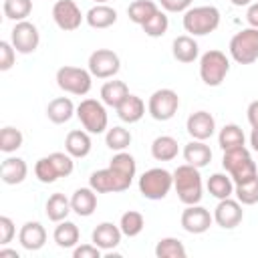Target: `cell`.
<instances>
[{
	"instance_id": "b9f144b4",
	"label": "cell",
	"mask_w": 258,
	"mask_h": 258,
	"mask_svg": "<svg viewBox=\"0 0 258 258\" xmlns=\"http://www.w3.org/2000/svg\"><path fill=\"white\" fill-rule=\"evenodd\" d=\"M34 175H36V179L42 181V183H52V181H56V179L60 177L58 171H56V167H54V163L50 161V157H40V159L36 161V165H34Z\"/></svg>"
},
{
	"instance_id": "277c9868",
	"label": "cell",
	"mask_w": 258,
	"mask_h": 258,
	"mask_svg": "<svg viewBox=\"0 0 258 258\" xmlns=\"http://www.w3.org/2000/svg\"><path fill=\"white\" fill-rule=\"evenodd\" d=\"M173 185V173L163 167L147 169L139 177V191L147 200H163Z\"/></svg>"
},
{
	"instance_id": "bcb514c9",
	"label": "cell",
	"mask_w": 258,
	"mask_h": 258,
	"mask_svg": "<svg viewBox=\"0 0 258 258\" xmlns=\"http://www.w3.org/2000/svg\"><path fill=\"white\" fill-rule=\"evenodd\" d=\"M73 256L75 258H101V248L95 244H83V246L75 248Z\"/></svg>"
},
{
	"instance_id": "ee69618b",
	"label": "cell",
	"mask_w": 258,
	"mask_h": 258,
	"mask_svg": "<svg viewBox=\"0 0 258 258\" xmlns=\"http://www.w3.org/2000/svg\"><path fill=\"white\" fill-rule=\"evenodd\" d=\"M14 46H12V42H6V40H2L0 42V71H8L12 64H14Z\"/></svg>"
},
{
	"instance_id": "7a4b0ae2",
	"label": "cell",
	"mask_w": 258,
	"mask_h": 258,
	"mask_svg": "<svg viewBox=\"0 0 258 258\" xmlns=\"http://www.w3.org/2000/svg\"><path fill=\"white\" fill-rule=\"evenodd\" d=\"M222 165L230 173V177H232L234 183H244V181H248V179H252V177L258 175V167L252 161L250 151L244 145L224 151Z\"/></svg>"
},
{
	"instance_id": "603a6c76",
	"label": "cell",
	"mask_w": 258,
	"mask_h": 258,
	"mask_svg": "<svg viewBox=\"0 0 258 258\" xmlns=\"http://www.w3.org/2000/svg\"><path fill=\"white\" fill-rule=\"evenodd\" d=\"M64 149L73 157H87L91 153V137L87 131L75 129L64 139Z\"/></svg>"
},
{
	"instance_id": "8fae6325",
	"label": "cell",
	"mask_w": 258,
	"mask_h": 258,
	"mask_svg": "<svg viewBox=\"0 0 258 258\" xmlns=\"http://www.w3.org/2000/svg\"><path fill=\"white\" fill-rule=\"evenodd\" d=\"M38 40H40L38 28H36L32 22H28V20L16 22V26H14L12 32H10V42H12V46L16 48V52H22V54L34 52L36 46H38Z\"/></svg>"
},
{
	"instance_id": "5bb4252c",
	"label": "cell",
	"mask_w": 258,
	"mask_h": 258,
	"mask_svg": "<svg viewBox=\"0 0 258 258\" xmlns=\"http://www.w3.org/2000/svg\"><path fill=\"white\" fill-rule=\"evenodd\" d=\"M242 216H244V212H242L240 202H236V200H232V198L220 200V204H218L216 210H214V220H216V224H218L220 228H224V230L236 228V226L242 222Z\"/></svg>"
},
{
	"instance_id": "74e56055",
	"label": "cell",
	"mask_w": 258,
	"mask_h": 258,
	"mask_svg": "<svg viewBox=\"0 0 258 258\" xmlns=\"http://www.w3.org/2000/svg\"><path fill=\"white\" fill-rule=\"evenodd\" d=\"M234 194H236L238 202L244 204V206L256 204L258 202V175L248 179V181H244V183H236Z\"/></svg>"
},
{
	"instance_id": "d6986e66",
	"label": "cell",
	"mask_w": 258,
	"mask_h": 258,
	"mask_svg": "<svg viewBox=\"0 0 258 258\" xmlns=\"http://www.w3.org/2000/svg\"><path fill=\"white\" fill-rule=\"evenodd\" d=\"M28 173V165L24 159L20 157H6L2 161V167H0V177L4 183L8 185H16V183H22L24 177Z\"/></svg>"
},
{
	"instance_id": "9a60e30c",
	"label": "cell",
	"mask_w": 258,
	"mask_h": 258,
	"mask_svg": "<svg viewBox=\"0 0 258 258\" xmlns=\"http://www.w3.org/2000/svg\"><path fill=\"white\" fill-rule=\"evenodd\" d=\"M109 167H111V171L115 173V179H117V183H119V191L129 189V185H131V181H133V177H135V169H137L133 155H129V153H125V151H119V153L111 159Z\"/></svg>"
},
{
	"instance_id": "1f68e13d",
	"label": "cell",
	"mask_w": 258,
	"mask_h": 258,
	"mask_svg": "<svg viewBox=\"0 0 258 258\" xmlns=\"http://www.w3.org/2000/svg\"><path fill=\"white\" fill-rule=\"evenodd\" d=\"M155 12H157V6H155V2H151V0H135V2H131L129 8H127L129 20L135 22V24H139V26H143Z\"/></svg>"
},
{
	"instance_id": "d4e9b609",
	"label": "cell",
	"mask_w": 258,
	"mask_h": 258,
	"mask_svg": "<svg viewBox=\"0 0 258 258\" xmlns=\"http://www.w3.org/2000/svg\"><path fill=\"white\" fill-rule=\"evenodd\" d=\"M129 97V89L123 81H107L103 87H101V101L107 105V107H119L125 99Z\"/></svg>"
},
{
	"instance_id": "8992f818",
	"label": "cell",
	"mask_w": 258,
	"mask_h": 258,
	"mask_svg": "<svg viewBox=\"0 0 258 258\" xmlns=\"http://www.w3.org/2000/svg\"><path fill=\"white\" fill-rule=\"evenodd\" d=\"M230 71V60L222 50H208L200 58V77L208 87H218Z\"/></svg>"
},
{
	"instance_id": "7dc6e473",
	"label": "cell",
	"mask_w": 258,
	"mask_h": 258,
	"mask_svg": "<svg viewBox=\"0 0 258 258\" xmlns=\"http://www.w3.org/2000/svg\"><path fill=\"white\" fill-rule=\"evenodd\" d=\"M159 2H161V8L167 12H183L191 6L194 0H159Z\"/></svg>"
},
{
	"instance_id": "4dcf8cb0",
	"label": "cell",
	"mask_w": 258,
	"mask_h": 258,
	"mask_svg": "<svg viewBox=\"0 0 258 258\" xmlns=\"http://www.w3.org/2000/svg\"><path fill=\"white\" fill-rule=\"evenodd\" d=\"M79 236H81V234H79L77 224L67 222V220L58 222V226L54 228V234H52L56 246H60V248H73V246H77Z\"/></svg>"
},
{
	"instance_id": "d590c367",
	"label": "cell",
	"mask_w": 258,
	"mask_h": 258,
	"mask_svg": "<svg viewBox=\"0 0 258 258\" xmlns=\"http://www.w3.org/2000/svg\"><path fill=\"white\" fill-rule=\"evenodd\" d=\"M143 226H145V220H143V216H141L139 212H135V210L125 212V214L121 216V222H119L121 232H123L125 236H129V238H133V236L141 234Z\"/></svg>"
},
{
	"instance_id": "44dd1931",
	"label": "cell",
	"mask_w": 258,
	"mask_h": 258,
	"mask_svg": "<svg viewBox=\"0 0 258 258\" xmlns=\"http://www.w3.org/2000/svg\"><path fill=\"white\" fill-rule=\"evenodd\" d=\"M75 113H77V109H75V105H73V101L69 97H56L46 107V117L56 125L67 123Z\"/></svg>"
},
{
	"instance_id": "c3c4849f",
	"label": "cell",
	"mask_w": 258,
	"mask_h": 258,
	"mask_svg": "<svg viewBox=\"0 0 258 258\" xmlns=\"http://www.w3.org/2000/svg\"><path fill=\"white\" fill-rule=\"evenodd\" d=\"M248 121H250V125H252V129H258V101H252L250 105H248Z\"/></svg>"
},
{
	"instance_id": "7bdbcfd3",
	"label": "cell",
	"mask_w": 258,
	"mask_h": 258,
	"mask_svg": "<svg viewBox=\"0 0 258 258\" xmlns=\"http://www.w3.org/2000/svg\"><path fill=\"white\" fill-rule=\"evenodd\" d=\"M48 157H50V161L54 163V167H56V171H58L60 177H67V175L73 173V155L54 151V153H50Z\"/></svg>"
},
{
	"instance_id": "3957f363",
	"label": "cell",
	"mask_w": 258,
	"mask_h": 258,
	"mask_svg": "<svg viewBox=\"0 0 258 258\" xmlns=\"http://www.w3.org/2000/svg\"><path fill=\"white\" fill-rule=\"evenodd\" d=\"M220 26V10L216 6L187 8L183 14V28L194 36H206Z\"/></svg>"
},
{
	"instance_id": "816d5d0a",
	"label": "cell",
	"mask_w": 258,
	"mask_h": 258,
	"mask_svg": "<svg viewBox=\"0 0 258 258\" xmlns=\"http://www.w3.org/2000/svg\"><path fill=\"white\" fill-rule=\"evenodd\" d=\"M2 256H12V258H18V252L16 250H8V248H2L0 250V258Z\"/></svg>"
},
{
	"instance_id": "6da1fadb",
	"label": "cell",
	"mask_w": 258,
	"mask_h": 258,
	"mask_svg": "<svg viewBox=\"0 0 258 258\" xmlns=\"http://www.w3.org/2000/svg\"><path fill=\"white\" fill-rule=\"evenodd\" d=\"M173 187L177 191V198L181 204L185 206H194V204H200L202 200V175H200V169L185 163V165H179L175 171H173Z\"/></svg>"
},
{
	"instance_id": "4316f807",
	"label": "cell",
	"mask_w": 258,
	"mask_h": 258,
	"mask_svg": "<svg viewBox=\"0 0 258 258\" xmlns=\"http://www.w3.org/2000/svg\"><path fill=\"white\" fill-rule=\"evenodd\" d=\"M171 48H173V58L179 60V62H194L198 58V52H200L198 42L191 36H187V34L177 36L173 40V46Z\"/></svg>"
},
{
	"instance_id": "e0dca14e",
	"label": "cell",
	"mask_w": 258,
	"mask_h": 258,
	"mask_svg": "<svg viewBox=\"0 0 258 258\" xmlns=\"http://www.w3.org/2000/svg\"><path fill=\"white\" fill-rule=\"evenodd\" d=\"M121 234H123V232H121L119 226H115V224H111V222H103V224H99V226L93 230L91 240H93V244L99 246L101 250H113V248L119 246Z\"/></svg>"
},
{
	"instance_id": "ba28073f",
	"label": "cell",
	"mask_w": 258,
	"mask_h": 258,
	"mask_svg": "<svg viewBox=\"0 0 258 258\" xmlns=\"http://www.w3.org/2000/svg\"><path fill=\"white\" fill-rule=\"evenodd\" d=\"M77 117L89 133H103L107 129V111L97 99H85L77 107Z\"/></svg>"
},
{
	"instance_id": "f546056e",
	"label": "cell",
	"mask_w": 258,
	"mask_h": 258,
	"mask_svg": "<svg viewBox=\"0 0 258 258\" xmlns=\"http://www.w3.org/2000/svg\"><path fill=\"white\" fill-rule=\"evenodd\" d=\"M71 200H67L64 194H52L48 200H46V216L48 220L52 222H62L67 220L69 212H71Z\"/></svg>"
},
{
	"instance_id": "9c48e42d",
	"label": "cell",
	"mask_w": 258,
	"mask_h": 258,
	"mask_svg": "<svg viewBox=\"0 0 258 258\" xmlns=\"http://www.w3.org/2000/svg\"><path fill=\"white\" fill-rule=\"evenodd\" d=\"M177 107H179V97L171 89H157L147 103L149 115L155 121H169L177 113Z\"/></svg>"
},
{
	"instance_id": "7402d4cb",
	"label": "cell",
	"mask_w": 258,
	"mask_h": 258,
	"mask_svg": "<svg viewBox=\"0 0 258 258\" xmlns=\"http://www.w3.org/2000/svg\"><path fill=\"white\" fill-rule=\"evenodd\" d=\"M183 159L189 163V165H194V167H206L210 161H212V149L204 143V141H198V139H194V141H189L185 147H183Z\"/></svg>"
},
{
	"instance_id": "e575fe53",
	"label": "cell",
	"mask_w": 258,
	"mask_h": 258,
	"mask_svg": "<svg viewBox=\"0 0 258 258\" xmlns=\"http://www.w3.org/2000/svg\"><path fill=\"white\" fill-rule=\"evenodd\" d=\"M185 246L177 238H161L155 246L157 258H185Z\"/></svg>"
},
{
	"instance_id": "f35d334b",
	"label": "cell",
	"mask_w": 258,
	"mask_h": 258,
	"mask_svg": "<svg viewBox=\"0 0 258 258\" xmlns=\"http://www.w3.org/2000/svg\"><path fill=\"white\" fill-rule=\"evenodd\" d=\"M105 143H107V147L113 149V151H123V149H127L129 143H131V133H129L125 127H119V125H117V127H113V129L107 131Z\"/></svg>"
},
{
	"instance_id": "db71d44e",
	"label": "cell",
	"mask_w": 258,
	"mask_h": 258,
	"mask_svg": "<svg viewBox=\"0 0 258 258\" xmlns=\"http://www.w3.org/2000/svg\"><path fill=\"white\" fill-rule=\"evenodd\" d=\"M97 4H105V2H109V0H95Z\"/></svg>"
},
{
	"instance_id": "f1b7e54d",
	"label": "cell",
	"mask_w": 258,
	"mask_h": 258,
	"mask_svg": "<svg viewBox=\"0 0 258 258\" xmlns=\"http://www.w3.org/2000/svg\"><path fill=\"white\" fill-rule=\"evenodd\" d=\"M89 185L97 191V194H109V191H119V183L115 179V173L111 171V167L107 169H99L93 171L89 177Z\"/></svg>"
},
{
	"instance_id": "4fadbf2b",
	"label": "cell",
	"mask_w": 258,
	"mask_h": 258,
	"mask_svg": "<svg viewBox=\"0 0 258 258\" xmlns=\"http://www.w3.org/2000/svg\"><path fill=\"white\" fill-rule=\"evenodd\" d=\"M212 222H214V216H210V212L198 204L187 206L181 214V226L189 234H204L206 230H210Z\"/></svg>"
},
{
	"instance_id": "ffe728a7",
	"label": "cell",
	"mask_w": 258,
	"mask_h": 258,
	"mask_svg": "<svg viewBox=\"0 0 258 258\" xmlns=\"http://www.w3.org/2000/svg\"><path fill=\"white\" fill-rule=\"evenodd\" d=\"M71 208H73V212H75L77 216H83V218L91 216V214L95 212V208H97L95 189H93L91 185L77 189V191L73 194V198H71Z\"/></svg>"
},
{
	"instance_id": "f6af8a7d",
	"label": "cell",
	"mask_w": 258,
	"mask_h": 258,
	"mask_svg": "<svg viewBox=\"0 0 258 258\" xmlns=\"http://www.w3.org/2000/svg\"><path fill=\"white\" fill-rule=\"evenodd\" d=\"M14 236V224L8 216L0 218V246H6Z\"/></svg>"
},
{
	"instance_id": "cb8c5ba5",
	"label": "cell",
	"mask_w": 258,
	"mask_h": 258,
	"mask_svg": "<svg viewBox=\"0 0 258 258\" xmlns=\"http://www.w3.org/2000/svg\"><path fill=\"white\" fill-rule=\"evenodd\" d=\"M85 20L91 28H109L117 22V12L107 4H97L87 12Z\"/></svg>"
},
{
	"instance_id": "30bf717a",
	"label": "cell",
	"mask_w": 258,
	"mask_h": 258,
	"mask_svg": "<svg viewBox=\"0 0 258 258\" xmlns=\"http://www.w3.org/2000/svg\"><path fill=\"white\" fill-rule=\"evenodd\" d=\"M119 67H121V60H119L117 52H113L109 48H97L89 56V73L97 79L115 77L119 73Z\"/></svg>"
},
{
	"instance_id": "60d3db41",
	"label": "cell",
	"mask_w": 258,
	"mask_h": 258,
	"mask_svg": "<svg viewBox=\"0 0 258 258\" xmlns=\"http://www.w3.org/2000/svg\"><path fill=\"white\" fill-rule=\"evenodd\" d=\"M22 133H20V129H16V127H4L2 131H0V151H4V153H12V151H16L18 147H22Z\"/></svg>"
},
{
	"instance_id": "83f0119b",
	"label": "cell",
	"mask_w": 258,
	"mask_h": 258,
	"mask_svg": "<svg viewBox=\"0 0 258 258\" xmlns=\"http://www.w3.org/2000/svg\"><path fill=\"white\" fill-rule=\"evenodd\" d=\"M177 151H179L177 141L169 135H161L151 143V155L157 161H171L177 157Z\"/></svg>"
},
{
	"instance_id": "f5cc1de1",
	"label": "cell",
	"mask_w": 258,
	"mask_h": 258,
	"mask_svg": "<svg viewBox=\"0 0 258 258\" xmlns=\"http://www.w3.org/2000/svg\"><path fill=\"white\" fill-rule=\"evenodd\" d=\"M234 6H250L252 4V0H230Z\"/></svg>"
},
{
	"instance_id": "681fc988",
	"label": "cell",
	"mask_w": 258,
	"mask_h": 258,
	"mask_svg": "<svg viewBox=\"0 0 258 258\" xmlns=\"http://www.w3.org/2000/svg\"><path fill=\"white\" fill-rule=\"evenodd\" d=\"M246 20L252 28H258V2L256 4H250L248 12H246Z\"/></svg>"
},
{
	"instance_id": "ac0fdd59",
	"label": "cell",
	"mask_w": 258,
	"mask_h": 258,
	"mask_svg": "<svg viewBox=\"0 0 258 258\" xmlns=\"http://www.w3.org/2000/svg\"><path fill=\"white\" fill-rule=\"evenodd\" d=\"M18 240H20L22 248H26L30 252L40 250L46 242V232L38 222H26L18 232Z\"/></svg>"
},
{
	"instance_id": "7c38bea8",
	"label": "cell",
	"mask_w": 258,
	"mask_h": 258,
	"mask_svg": "<svg viewBox=\"0 0 258 258\" xmlns=\"http://www.w3.org/2000/svg\"><path fill=\"white\" fill-rule=\"evenodd\" d=\"M52 18L60 30L71 32V30H77L81 26L85 16L81 14V8L73 0H58L52 6Z\"/></svg>"
},
{
	"instance_id": "ab89813d",
	"label": "cell",
	"mask_w": 258,
	"mask_h": 258,
	"mask_svg": "<svg viewBox=\"0 0 258 258\" xmlns=\"http://www.w3.org/2000/svg\"><path fill=\"white\" fill-rule=\"evenodd\" d=\"M167 26H169V20H167V16H165V12H161V10H157L141 28H143V32L147 34V36H151V38H157V36H163L165 32H167Z\"/></svg>"
},
{
	"instance_id": "484cf974",
	"label": "cell",
	"mask_w": 258,
	"mask_h": 258,
	"mask_svg": "<svg viewBox=\"0 0 258 258\" xmlns=\"http://www.w3.org/2000/svg\"><path fill=\"white\" fill-rule=\"evenodd\" d=\"M117 115L125 123H137L145 115V103L137 95H131L129 93V97L117 107Z\"/></svg>"
},
{
	"instance_id": "f907efd6",
	"label": "cell",
	"mask_w": 258,
	"mask_h": 258,
	"mask_svg": "<svg viewBox=\"0 0 258 258\" xmlns=\"http://www.w3.org/2000/svg\"><path fill=\"white\" fill-rule=\"evenodd\" d=\"M250 145L254 151H258V129H252V135H250Z\"/></svg>"
},
{
	"instance_id": "2e32d148",
	"label": "cell",
	"mask_w": 258,
	"mask_h": 258,
	"mask_svg": "<svg viewBox=\"0 0 258 258\" xmlns=\"http://www.w3.org/2000/svg\"><path fill=\"white\" fill-rule=\"evenodd\" d=\"M187 133L194 137V139H198V141H206V139H210L212 135H214V131H216V121H214V117L208 113V111H196V113H191L189 117H187Z\"/></svg>"
},
{
	"instance_id": "5b68a950",
	"label": "cell",
	"mask_w": 258,
	"mask_h": 258,
	"mask_svg": "<svg viewBox=\"0 0 258 258\" xmlns=\"http://www.w3.org/2000/svg\"><path fill=\"white\" fill-rule=\"evenodd\" d=\"M230 54L238 64H252L258 58V28H244L230 40Z\"/></svg>"
},
{
	"instance_id": "8d00e7d4",
	"label": "cell",
	"mask_w": 258,
	"mask_h": 258,
	"mask_svg": "<svg viewBox=\"0 0 258 258\" xmlns=\"http://www.w3.org/2000/svg\"><path fill=\"white\" fill-rule=\"evenodd\" d=\"M4 16L10 20H24L32 10V0H4Z\"/></svg>"
},
{
	"instance_id": "52a82bcc",
	"label": "cell",
	"mask_w": 258,
	"mask_h": 258,
	"mask_svg": "<svg viewBox=\"0 0 258 258\" xmlns=\"http://www.w3.org/2000/svg\"><path fill=\"white\" fill-rule=\"evenodd\" d=\"M91 73L79 67H60L56 71V85L71 95H87L91 91Z\"/></svg>"
},
{
	"instance_id": "836d02e7",
	"label": "cell",
	"mask_w": 258,
	"mask_h": 258,
	"mask_svg": "<svg viewBox=\"0 0 258 258\" xmlns=\"http://www.w3.org/2000/svg\"><path fill=\"white\" fill-rule=\"evenodd\" d=\"M218 143L224 151L228 149H234V147H242L244 145V133L238 125L230 123V125H224L220 135H218Z\"/></svg>"
},
{
	"instance_id": "d6a6232c",
	"label": "cell",
	"mask_w": 258,
	"mask_h": 258,
	"mask_svg": "<svg viewBox=\"0 0 258 258\" xmlns=\"http://www.w3.org/2000/svg\"><path fill=\"white\" fill-rule=\"evenodd\" d=\"M208 191L214 198H218V200L230 198L234 194L232 177L226 175V173H214V175H210V179H208Z\"/></svg>"
}]
</instances>
